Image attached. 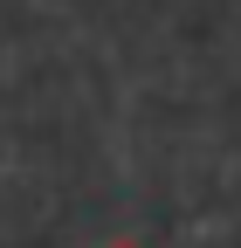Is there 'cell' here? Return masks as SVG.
I'll return each instance as SVG.
<instances>
[{"label":"cell","mask_w":241,"mask_h":248,"mask_svg":"<svg viewBox=\"0 0 241 248\" xmlns=\"http://www.w3.org/2000/svg\"><path fill=\"white\" fill-rule=\"evenodd\" d=\"M110 248H138V241H110Z\"/></svg>","instance_id":"obj_1"}]
</instances>
